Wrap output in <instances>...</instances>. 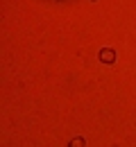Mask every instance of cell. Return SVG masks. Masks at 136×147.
<instances>
[{"instance_id":"3","label":"cell","mask_w":136,"mask_h":147,"mask_svg":"<svg viewBox=\"0 0 136 147\" xmlns=\"http://www.w3.org/2000/svg\"><path fill=\"white\" fill-rule=\"evenodd\" d=\"M91 2H95V0H91Z\"/></svg>"},{"instance_id":"2","label":"cell","mask_w":136,"mask_h":147,"mask_svg":"<svg viewBox=\"0 0 136 147\" xmlns=\"http://www.w3.org/2000/svg\"><path fill=\"white\" fill-rule=\"evenodd\" d=\"M68 147H86V140H84L82 136H77V138H73V140L68 143Z\"/></svg>"},{"instance_id":"1","label":"cell","mask_w":136,"mask_h":147,"mask_svg":"<svg viewBox=\"0 0 136 147\" xmlns=\"http://www.w3.org/2000/svg\"><path fill=\"white\" fill-rule=\"evenodd\" d=\"M97 59H100V63H104V66H114V63H116V50H114V48H102V50L97 52Z\"/></svg>"}]
</instances>
